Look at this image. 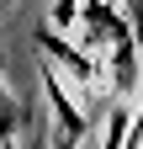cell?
I'll return each instance as SVG.
<instances>
[{
	"label": "cell",
	"mask_w": 143,
	"mask_h": 149,
	"mask_svg": "<svg viewBox=\"0 0 143 149\" xmlns=\"http://www.w3.org/2000/svg\"><path fill=\"white\" fill-rule=\"evenodd\" d=\"M74 22H85L90 43L101 48V59H111L117 96L138 91V32H133V16H122L111 0H58L53 6V27H74Z\"/></svg>",
	"instance_id": "cell-1"
},
{
	"label": "cell",
	"mask_w": 143,
	"mask_h": 149,
	"mask_svg": "<svg viewBox=\"0 0 143 149\" xmlns=\"http://www.w3.org/2000/svg\"><path fill=\"white\" fill-rule=\"evenodd\" d=\"M43 91H48V107H53V149H80V139L90 133V117L69 101V85L43 64Z\"/></svg>",
	"instance_id": "cell-2"
},
{
	"label": "cell",
	"mask_w": 143,
	"mask_h": 149,
	"mask_svg": "<svg viewBox=\"0 0 143 149\" xmlns=\"http://www.w3.org/2000/svg\"><path fill=\"white\" fill-rule=\"evenodd\" d=\"M37 48H43V53H53V59H58V64H64L69 74H74L80 85L101 80V53H80L74 43H64V37L53 32V27H37Z\"/></svg>",
	"instance_id": "cell-3"
},
{
	"label": "cell",
	"mask_w": 143,
	"mask_h": 149,
	"mask_svg": "<svg viewBox=\"0 0 143 149\" xmlns=\"http://www.w3.org/2000/svg\"><path fill=\"white\" fill-rule=\"evenodd\" d=\"M27 128V107L11 96V85H6V74H0V144H11L16 133Z\"/></svg>",
	"instance_id": "cell-4"
},
{
	"label": "cell",
	"mask_w": 143,
	"mask_h": 149,
	"mask_svg": "<svg viewBox=\"0 0 143 149\" xmlns=\"http://www.w3.org/2000/svg\"><path fill=\"white\" fill-rule=\"evenodd\" d=\"M127 128H133V112L127 101H117L106 112V133H101V149H127Z\"/></svg>",
	"instance_id": "cell-5"
},
{
	"label": "cell",
	"mask_w": 143,
	"mask_h": 149,
	"mask_svg": "<svg viewBox=\"0 0 143 149\" xmlns=\"http://www.w3.org/2000/svg\"><path fill=\"white\" fill-rule=\"evenodd\" d=\"M6 6H11V0H0V16H6Z\"/></svg>",
	"instance_id": "cell-6"
},
{
	"label": "cell",
	"mask_w": 143,
	"mask_h": 149,
	"mask_svg": "<svg viewBox=\"0 0 143 149\" xmlns=\"http://www.w3.org/2000/svg\"><path fill=\"white\" fill-rule=\"evenodd\" d=\"M0 149H16V144H0Z\"/></svg>",
	"instance_id": "cell-7"
}]
</instances>
